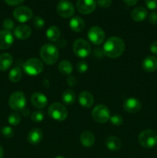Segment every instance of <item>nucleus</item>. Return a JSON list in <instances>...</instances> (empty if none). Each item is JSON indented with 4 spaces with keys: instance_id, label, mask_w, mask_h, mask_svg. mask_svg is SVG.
<instances>
[{
    "instance_id": "1",
    "label": "nucleus",
    "mask_w": 157,
    "mask_h": 158,
    "mask_svg": "<svg viewBox=\"0 0 157 158\" xmlns=\"http://www.w3.org/2000/svg\"><path fill=\"white\" fill-rule=\"evenodd\" d=\"M125 50V43L121 38L112 36L108 39L103 46L104 54L110 58H117L123 53Z\"/></svg>"
},
{
    "instance_id": "38",
    "label": "nucleus",
    "mask_w": 157,
    "mask_h": 158,
    "mask_svg": "<svg viewBox=\"0 0 157 158\" xmlns=\"http://www.w3.org/2000/svg\"><path fill=\"white\" fill-rule=\"evenodd\" d=\"M145 2L149 9H157V0H145Z\"/></svg>"
},
{
    "instance_id": "44",
    "label": "nucleus",
    "mask_w": 157,
    "mask_h": 158,
    "mask_svg": "<svg viewBox=\"0 0 157 158\" xmlns=\"http://www.w3.org/2000/svg\"><path fill=\"white\" fill-rule=\"evenodd\" d=\"M22 112V114H23V116H24V117H28V116L29 115V110L26 109V108H25V109L23 110Z\"/></svg>"
},
{
    "instance_id": "35",
    "label": "nucleus",
    "mask_w": 157,
    "mask_h": 158,
    "mask_svg": "<svg viewBox=\"0 0 157 158\" xmlns=\"http://www.w3.org/2000/svg\"><path fill=\"white\" fill-rule=\"evenodd\" d=\"M88 69V64L85 61H80L77 64V71L80 73H85Z\"/></svg>"
},
{
    "instance_id": "39",
    "label": "nucleus",
    "mask_w": 157,
    "mask_h": 158,
    "mask_svg": "<svg viewBox=\"0 0 157 158\" xmlns=\"http://www.w3.org/2000/svg\"><path fill=\"white\" fill-rule=\"evenodd\" d=\"M149 22L152 25H157V12H152L149 15Z\"/></svg>"
},
{
    "instance_id": "23",
    "label": "nucleus",
    "mask_w": 157,
    "mask_h": 158,
    "mask_svg": "<svg viewBox=\"0 0 157 158\" xmlns=\"http://www.w3.org/2000/svg\"><path fill=\"white\" fill-rule=\"evenodd\" d=\"M148 12L144 7H137L132 11L131 17L135 22H142L147 17Z\"/></svg>"
},
{
    "instance_id": "28",
    "label": "nucleus",
    "mask_w": 157,
    "mask_h": 158,
    "mask_svg": "<svg viewBox=\"0 0 157 158\" xmlns=\"http://www.w3.org/2000/svg\"><path fill=\"white\" fill-rule=\"evenodd\" d=\"M22 73L21 69L18 66H15L12 68L9 72V79L11 82L17 83L22 79Z\"/></svg>"
},
{
    "instance_id": "9",
    "label": "nucleus",
    "mask_w": 157,
    "mask_h": 158,
    "mask_svg": "<svg viewBox=\"0 0 157 158\" xmlns=\"http://www.w3.org/2000/svg\"><path fill=\"white\" fill-rule=\"evenodd\" d=\"M13 16L19 23H26L33 16V12L27 6H18L13 11Z\"/></svg>"
},
{
    "instance_id": "11",
    "label": "nucleus",
    "mask_w": 157,
    "mask_h": 158,
    "mask_svg": "<svg viewBox=\"0 0 157 158\" xmlns=\"http://www.w3.org/2000/svg\"><path fill=\"white\" fill-rule=\"evenodd\" d=\"M57 12L62 18H70L74 15L75 9L69 0H61L57 6Z\"/></svg>"
},
{
    "instance_id": "31",
    "label": "nucleus",
    "mask_w": 157,
    "mask_h": 158,
    "mask_svg": "<svg viewBox=\"0 0 157 158\" xmlns=\"http://www.w3.org/2000/svg\"><path fill=\"white\" fill-rule=\"evenodd\" d=\"M110 121L111 123L114 126H120L123 124V119L119 114H114L113 116L110 117Z\"/></svg>"
},
{
    "instance_id": "26",
    "label": "nucleus",
    "mask_w": 157,
    "mask_h": 158,
    "mask_svg": "<svg viewBox=\"0 0 157 158\" xmlns=\"http://www.w3.org/2000/svg\"><path fill=\"white\" fill-rule=\"evenodd\" d=\"M75 98H76V96H75V91L70 89L65 90L64 93L62 94V96L63 103L66 105L73 104L75 100Z\"/></svg>"
},
{
    "instance_id": "4",
    "label": "nucleus",
    "mask_w": 157,
    "mask_h": 158,
    "mask_svg": "<svg viewBox=\"0 0 157 158\" xmlns=\"http://www.w3.org/2000/svg\"><path fill=\"white\" fill-rule=\"evenodd\" d=\"M48 114L53 120L57 121H63L67 118L68 111L63 104L60 103H54L49 106Z\"/></svg>"
},
{
    "instance_id": "40",
    "label": "nucleus",
    "mask_w": 157,
    "mask_h": 158,
    "mask_svg": "<svg viewBox=\"0 0 157 158\" xmlns=\"http://www.w3.org/2000/svg\"><path fill=\"white\" fill-rule=\"evenodd\" d=\"M24 1L25 0H5V2H6L8 5L12 6H18V5L22 4Z\"/></svg>"
},
{
    "instance_id": "5",
    "label": "nucleus",
    "mask_w": 157,
    "mask_h": 158,
    "mask_svg": "<svg viewBox=\"0 0 157 158\" xmlns=\"http://www.w3.org/2000/svg\"><path fill=\"white\" fill-rule=\"evenodd\" d=\"M26 96L21 91H16L11 94L9 99V105L15 111H22L26 108Z\"/></svg>"
},
{
    "instance_id": "8",
    "label": "nucleus",
    "mask_w": 157,
    "mask_h": 158,
    "mask_svg": "<svg viewBox=\"0 0 157 158\" xmlns=\"http://www.w3.org/2000/svg\"><path fill=\"white\" fill-rule=\"evenodd\" d=\"M91 46L83 39L76 40L73 43V52L77 56L85 58L91 53Z\"/></svg>"
},
{
    "instance_id": "43",
    "label": "nucleus",
    "mask_w": 157,
    "mask_h": 158,
    "mask_svg": "<svg viewBox=\"0 0 157 158\" xmlns=\"http://www.w3.org/2000/svg\"><path fill=\"white\" fill-rule=\"evenodd\" d=\"M139 0H123L125 3L129 6H132L138 2Z\"/></svg>"
},
{
    "instance_id": "16",
    "label": "nucleus",
    "mask_w": 157,
    "mask_h": 158,
    "mask_svg": "<svg viewBox=\"0 0 157 158\" xmlns=\"http://www.w3.org/2000/svg\"><path fill=\"white\" fill-rule=\"evenodd\" d=\"M32 34V29L27 25H19L14 29V35L18 40H26Z\"/></svg>"
},
{
    "instance_id": "37",
    "label": "nucleus",
    "mask_w": 157,
    "mask_h": 158,
    "mask_svg": "<svg viewBox=\"0 0 157 158\" xmlns=\"http://www.w3.org/2000/svg\"><path fill=\"white\" fill-rule=\"evenodd\" d=\"M99 6L101 8L106 9V8L109 7L112 4V0H98L97 1Z\"/></svg>"
},
{
    "instance_id": "20",
    "label": "nucleus",
    "mask_w": 157,
    "mask_h": 158,
    "mask_svg": "<svg viewBox=\"0 0 157 158\" xmlns=\"http://www.w3.org/2000/svg\"><path fill=\"white\" fill-rule=\"evenodd\" d=\"M69 26L71 29L75 32H80L86 27V23L83 18L79 16H74L69 22Z\"/></svg>"
},
{
    "instance_id": "27",
    "label": "nucleus",
    "mask_w": 157,
    "mask_h": 158,
    "mask_svg": "<svg viewBox=\"0 0 157 158\" xmlns=\"http://www.w3.org/2000/svg\"><path fill=\"white\" fill-rule=\"evenodd\" d=\"M58 71L63 75H69L72 72V65L69 60H62L58 63Z\"/></svg>"
},
{
    "instance_id": "13",
    "label": "nucleus",
    "mask_w": 157,
    "mask_h": 158,
    "mask_svg": "<svg viewBox=\"0 0 157 158\" xmlns=\"http://www.w3.org/2000/svg\"><path fill=\"white\" fill-rule=\"evenodd\" d=\"M142 105L139 100L135 97H129L125 100L123 108L125 110L130 114H135L141 110Z\"/></svg>"
},
{
    "instance_id": "46",
    "label": "nucleus",
    "mask_w": 157,
    "mask_h": 158,
    "mask_svg": "<svg viewBox=\"0 0 157 158\" xmlns=\"http://www.w3.org/2000/svg\"><path fill=\"white\" fill-rule=\"evenodd\" d=\"M55 158H65L64 157H62V156H58V157H56Z\"/></svg>"
},
{
    "instance_id": "21",
    "label": "nucleus",
    "mask_w": 157,
    "mask_h": 158,
    "mask_svg": "<svg viewBox=\"0 0 157 158\" xmlns=\"http://www.w3.org/2000/svg\"><path fill=\"white\" fill-rule=\"evenodd\" d=\"M106 145L109 150L112 151H117L121 149L122 142L119 137L115 136H109L106 140Z\"/></svg>"
},
{
    "instance_id": "2",
    "label": "nucleus",
    "mask_w": 157,
    "mask_h": 158,
    "mask_svg": "<svg viewBox=\"0 0 157 158\" xmlns=\"http://www.w3.org/2000/svg\"><path fill=\"white\" fill-rule=\"evenodd\" d=\"M39 54L42 60L47 65H53L58 59V48L52 43L43 45L40 49Z\"/></svg>"
},
{
    "instance_id": "14",
    "label": "nucleus",
    "mask_w": 157,
    "mask_h": 158,
    "mask_svg": "<svg viewBox=\"0 0 157 158\" xmlns=\"http://www.w3.org/2000/svg\"><path fill=\"white\" fill-rule=\"evenodd\" d=\"M14 41L12 32L6 30H0V49H7Z\"/></svg>"
},
{
    "instance_id": "24",
    "label": "nucleus",
    "mask_w": 157,
    "mask_h": 158,
    "mask_svg": "<svg viewBox=\"0 0 157 158\" xmlns=\"http://www.w3.org/2000/svg\"><path fill=\"white\" fill-rule=\"evenodd\" d=\"M13 63V58L9 53H3L0 55V70L6 71L9 69Z\"/></svg>"
},
{
    "instance_id": "30",
    "label": "nucleus",
    "mask_w": 157,
    "mask_h": 158,
    "mask_svg": "<svg viewBox=\"0 0 157 158\" xmlns=\"http://www.w3.org/2000/svg\"><path fill=\"white\" fill-rule=\"evenodd\" d=\"M45 118V113L42 110H35L31 115V120L34 123H40Z\"/></svg>"
},
{
    "instance_id": "15",
    "label": "nucleus",
    "mask_w": 157,
    "mask_h": 158,
    "mask_svg": "<svg viewBox=\"0 0 157 158\" xmlns=\"http://www.w3.org/2000/svg\"><path fill=\"white\" fill-rule=\"evenodd\" d=\"M31 103L35 107L38 108V109H42L47 106V97L41 93L35 92L31 97Z\"/></svg>"
},
{
    "instance_id": "3",
    "label": "nucleus",
    "mask_w": 157,
    "mask_h": 158,
    "mask_svg": "<svg viewBox=\"0 0 157 158\" xmlns=\"http://www.w3.org/2000/svg\"><path fill=\"white\" fill-rule=\"evenodd\" d=\"M139 143L144 148H152L157 144V132L151 129L144 130L139 136Z\"/></svg>"
},
{
    "instance_id": "34",
    "label": "nucleus",
    "mask_w": 157,
    "mask_h": 158,
    "mask_svg": "<svg viewBox=\"0 0 157 158\" xmlns=\"http://www.w3.org/2000/svg\"><path fill=\"white\" fill-rule=\"evenodd\" d=\"M2 133L3 136L7 137V138H11V137H13L14 134H15V131H14V130L12 129V127L8 126H6L4 127H2Z\"/></svg>"
},
{
    "instance_id": "12",
    "label": "nucleus",
    "mask_w": 157,
    "mask_h": 158,
    "mask_svg": "<svg viewBox=\"0 0 157 158\" xmlns=\"http://www.w3.org/2000/svg\"><path fill=\"white\" fill-rule=\"evenodd\" d=\"M96 7L95 0H77L76 9L82 14H90Z\"/></svg>"
},
{
    "instance_id": "7",
    "label": "nucleus",
    "mask_w": 157,
    "mask_h": 158,
    "mask_svg": "<svg viewBox=\"0 0 157 158\" xmlns=\"http://www.w3.org/2000/svg\"><path fill=\"white\" fill-rule=\"evenodd\" d=\"M92 117L97 123H105L110 119V112L107 106L99 104L92 110Z\"/></svg>"
},
{
    "instance_id": "29",
    "label": "nucleus",
    "mask_w": 157,
    "mask_h": 158,
    "mask_svg": "<svg viewBox=\"0 0 157 158\" xmlns=\"http://www.w3.org/2000/svg\"><path fill=\"white\" fill-rule=\"evenodd\" d=\"M8 121L12 126H17L21 121V116L16 112L12 113L9 114V117H8Z\"/></svg>"
},
{
    "instance_id": "10",
    "label": "nucleus",
    "mask_w": 157,
    "mask_h": 158,
    "mask_svg": "<svg viewBox=\"0 0 157 158\" xmlns=\"http://www.w3.org/2000/svg\"><path fill=\"white\" fill-rule=\"evenodd\" d=\"M88 38L89 41L95 45H100L104 42L106 34L99 26H92L88 32Z\"/></svg>"
},
{
    "instance_id": "22",
    "label": "nucleus",
    "mask_w": 157,
    "mask_h": 158,
    "mask_svg": "<svg viewBox=\"0 0 157 158\" xmlns=\"http://www.w3.org/2000/svg\"><path fill=\"white\" fill-rule=\"evenodd\" d=\"M80 141L86 148H91L95 143V137L90 131H84L80 135Z\"/></svg>"
},
{
    "instance_id": "6",
    "label": "nucleus",
    "mask_w": 157,
    "mask_h": 158,
    "mask_svg": "<svg viewBox=\"0 0 157 158\" xmlns=\"http://www.w3.org/2000/svg\"><path fill=\"white\" fill-rule=\"evenodd\" d=\"M43 63L36 58L28 60L23 65V70L27 75L37 76L43 70Z\"/></svg>"
},
{
    "instance_id": "18",
    "label": "nucleus",
    "mask_w": 157,
    "mask_h": 158,
    "mask_svg": "<svg viewBox=\"0 0 157 158\" xmlns=\"http://www.w3.org/2000/svg\"><path fill=\"white\" fill-rule=\"evenodd\" d=\"M78 102L81 106L86 108H89L93 105L94 98L93 96L89 91H83L78 96Z\"/></svg>"
},
{
    "instance_id": "17",
    "label": "nucleus",
    "mask_w": 157,
    "mask_h": 158,
    "mask_svg": "<svg viewBox=\"0 0 157 158\" xmlns=\"http://www.w3.org/2000/svg\"><path fill=\"white\" fill-rule=\"evenodd\" d=\"M43 138L42 131L39 128H32L29 132L27 140L32 144H38Z\"/></svg>"
},
{
    "instance_id": "32",
    "label": "nucleus",
    "mask_w": 157,
    "mask_h": 158,
    "mask_svg": "<svg viewBox=\"0 0 157 158\" xmlns=\"http://www.w3.org/2000/svg\"><path fill=\"white\" fill-rule=\"evenodd\" d=\"M2 26L3 28H4V30L11 32L15 28V23L12 19H6L3 22Z\"/></svg>"
},
{
    "instance_id": "42",
    "label": "nucleus",
    "mask_w": 157,
    "mask_h": 158,
    "mask_svg": "<svg viewBox=\"0 0 157 158\" xmlns=\"http://www.w3.org/2000/svg\"><path fill=\"white\" fill-rule=\"evenodd\" d=\"M94 55L97 57H103L105 55L103 50H102L101 48H97L94 51Z\"/></svg>"
},
{
    "instance_id": "19",
    "label": "nucleus",
    "mask_w": 157,
    "mask_h": 158,
    "mask_svg": "<svg viewBox=\"0 0 157 158\" xmlns=\"http://www.w3.org/2000/svg\"><path fill=\"white\" fill-rule=\"evenodd\" d=\"M143 69L146 72H153L157 69V58L154 56H149L143 60Z\"/></svg>"
},
{
    "instance_id": "41",
    "label": "nucleus",
    "mask_w": 157,
    "mask_h": 158,
    "mask_svg": "<svg viewBox=\"0 0 157 158\" xmlns=\"http://www.w3.org/2000/svg\"><path fill=\"white\" fill-rule=\"evenodd\" d=\"M150 52L155 55H157V41L153 42L150 45Z\"/></svg>"
},
{
    "instance_id": "33",
    "label": "nucleus",
    "mask_w": 157,
    "mask_h": 158,
    "mask_svg": "<svg viewBox=\"0 0 157 158\" xmlns=\"http://www.w3.org/2000/svg\"><path fill=\"white\" fill-rule=\"evenodd\" d=\"M33 25L37 29H41L44 27L45 21L39 16H35L33 18Z\"/></svg>"
},
{
    "instance_id": "36",
    "label": "nucleus",
    "mask_w": 157,
    "mask_h": 158,
    "mask_svg": "<svg viewBox=\"0 0 157 158\" xmlns=\"http://www.w3.org/2000/svg\"><path fill=\"white\" fill-rule=\"evenodd\" d=\"M66 83L71 87H73V86H75L77 84V80L74 76L69 75V77H67V80H66Z\"/></svg>"
},
{
    "instance_id": "45",
    "label": "nucleus",
    "mask_w": 157,
    "mask_h": 158,
    "mask_svg": "<svg viewBox=\"0 0 157 158\" xmlns=\"http://www.w3.org/2000/svg\"><path fill=\"white\" fill-rule=\"evenodd\" d=\"M3 155H4V151H3L2 147L0 145V158H2Z\"/></svg>"
},
{
    "instance_id": "25",
    "label": "nucleus",
    "mask_w": 157,
    "mask_h": 158,
    "mask_svg": "<svg viewBox=\"0 0 157 158\" xmlns=\"http://www.w3.org/2000/svg\"><path fill=\"white\" fill-rule=\"evenodd\" d=\"M60 30L57 26H52L46 31V37L51 42L58 41L60 37Z\"/></svg>"
}]
</instances>
